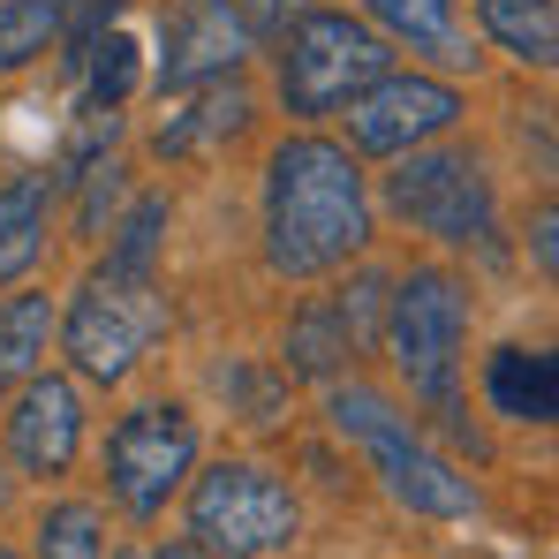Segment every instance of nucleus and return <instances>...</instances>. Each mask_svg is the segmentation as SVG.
<instances>
[{"instance_id": "1", "label": "nucleus", "mask_w": 559, "mask_h": 559, "mask_svg": "<svg viewBox=\"0 0 559 559\" xmlns=\"http://www.w3.org/2000/svg\"><path fill=\"white\" fill-rule=\"evenodd\" d=\"M371 242V204L348 144L325 136H287L265 167V258L273 273L310 280L348 265Z\"/></svg>"}, {"instance_id": "2", "label": "nucleus", "mask_w": 559, "mask_h": 559, "mask_svg": "<svg viewBox=\"0 0 559 559\" xmlns=\"http://www.w3.org/2000/svg\"><path fill=\"white\" fill-rule=\"evenodd\" d=\"M325 416H333L341 439H356V447L371 454V468L385 476V491H393L408 514H431V522H468V514H476V484H468L447 454H431V447L416 439V424H408L385 393H371V385H333Z\"/></svg>"}, {"instance_id": "3", "label": "nucleus", "mask_w": 559, "mask_h": 559, "mask_svg": "<svg viewBox=\"0 0 559 559\" xmlns=\"http://www.w3.org/2000/svg\"><path fill=\"white\" fill-rule=\"evenodd\" d=\"M393 69V46L371 23L341 15V8H310L287 23V53H280V98L287 114H333L348 98L378 84Z\"/></svg>"}, {"instance_id": "4", "label": "nucleus", "mask_w": 559, "mask_h": 559, "mask_svg": "<svg viewBox=\"0 0 559 559\" xmlns=\"http://www.w3.org/2000/svg\"><path fill=\"white\" fill-rule=\"evenodd\" d=\"M302 530L295 514V491L280 484L273 468L258 462H219L197 476L189 491V537L204 545L212 559H265V552H287Z\"/></svg>"}, {"instance_id": "5", "label": "nucleus", "mask_w": 559, "mask_h": 559, "mask_svg": "<svg viewBox=\"0 0 559 559\" xmlns=\"http://www.w3.org/2000/svg\"><path fill=\"white\" fill-rule=\"evenodd\" d=\"M385 341L393 364L408 378V393L424 401H454V371H462V341H468V295L454 273H408L385 295Z\"/></svg>"}, {"instance_id": "6", "label": "nucleus", "mask_w": 559, "mask_h": 559, "mask_svg": "<svg viewBox=\"0 0 559 559\" xmlns=\"http://www.w3.org/2000/svg\"><path fill=\"white\" fill-rule=\"evenodd\" d=\"M159 287L136 273H92L76 287V302H69V325H61V341H69V364L92 378V385H121V378L136 371V356H144V341L159 333Z\"/></svg>"}, {"instance_id": "7", "label": "nucleus", "mask_w": 559, "mask_h": 559, "mask_svg": "<svg viewBox=\"0 0 559 559\" xmlns=\"http://www.w3.org/2000/svg\"><path fill=\"white\" fill-rule=\"evenodd\" d=\"M189 468H197V424H189L175 401H144V408H129V416L114 424V439H106L114 499H121L136 522H152V514L182 491Z\"/></svg>"}, {"instance_id": "8", "label": "nucleus", "mask_w": 559, "mask_h": 559, "mask_svg": "<svg viewBox=\"0 0 559 559\" xmlns=\"http://www.w3.org/2000/svg\"><path fill=\"white\" fill-rule=\"evenodd\" d=\"M393 212L439 242H484L491 235V182L468 152H408V167L385 182Z\"/></svg>"}, {"instance_id": "9", "label": "nucleus", "mask_w": 559, "mask_h": 559, "mask_svg": "<svg viewBox=\"0 0 559 559\" xmlns=\"http://www.w3.org/2000/svg\"><path fill=\"white\" fill-rule=\"evenodd\" d=\"M454 121H462V92L439 84V76H378V84H364V92L348 98L356 152H385V159L416 152L424 136H439Z\"/></svg>"}, {"instance_id": "10", "label": "nucleus", "mask_w": 559, "mask_h": 559, "mask_svg": "<svg viewBox=\"0 0 559 559\" xmlns=\"http://www.w3.org/2000/svg\"><path fill=\"white\" fill-rule=\"evenodd\" d=\"M250 53V15L235 0H182L167 23V61H159V92H189L212 76H235Z\"/></svg>"}, {"instance_id": "11", "label": "nucleus", "mask_w": 559, "mask_h": 559, "mask_svg": "<svg viewBox=\"0 0 559 559\" xmlns=\"http://www.w3.org/2000/svg\"><path fill=\"white\" fill-rule=\"evenodd\" d=\"M8 447H15V468L31 476H61L84 447V401L69 378H23L15 393V416H8Z\"/></svg>"}, {"instance_id": "12", "label": "nucleus", "mask_w": 559, "mask_h": 559, "mask_svg": "<svg viewBox=\"0 0 559 559\" xmlns=\"http://www.w3.org/2000/svg\"><path fill=\"white\" fill-rule=\"evenodd\" d=\"M491 408L514 424H552L559 416V364L545 348H499L491 356Z\"/></svg>"}, {"instance_id": "13", "label": "nucleus", "mask_w": 559, "mask_h": 559, "mask_svg": "<svg viewBox=\"0 0 559 559\" xmlns=\"http://www.w3.org/2000/svg\"><path fill=\"white\" fill-rule=\"evenodd\" d=\"M242 114H250L242 84H227V76H212V84H189V114H167L152 144H159V152H204V144L235 136V129H242Z\"/></svg>"}, {"instance_id": "14", "label": "nucleus", "mask_w": 559, "mask_h": 559, "mask_svg": "<svg viewBox=\"0 0 559 559\" xmlns=\"http://www.w3.org/2000/svg\"><path fill=\"white\" fill-rule=\"evenodd\" d=\"M476 15H484V31L514 61H530V69H552L559 61V8L552 0H476Z\"/></svg>"}, {"instance_id": "15", "label": "nucleus", "mask_w": 559, "mask_h": 559, "mask_svg": "<svg viewBox=\"0 0 559 559\" xmlns=\"http://www.w3.org/2000/svg\"><path fill=\"white\" fill-rule=\"evenodd\" d=\"M46 250V175H15L0 189V280H23Z\"/></svg>"}, {"instance_id": "16", "label": "nucleus", "mask_w": 559, "mask_h": 559, "mask_svg": "<svg viewBox=\"0 0 559 559\" xmlns=\"http://www.w3.org/2000/svg\"><path fill=\"white\" fill-rule=\"evenodd\" d=\"M46 341H53V295H8V310H0V385H23L38 371Z\"/></svg>"}, {"instance_id": "17", "label": "nucleus", "mask_w": 559, "mask_h": 559, "mask_svg": "<svg viewBox=\"0 0 559 559\" xmlns=\"http://www.w3.org/2000/svg\"><path fill=\"white\" fill-rule=\"evenodd\" d=\"M364 8H371L393 38H408V46L439 53V61H468L462 31H454V0H364Z\"/></svg>"}, {"instance_id": "18", "label": "nucleus", "mask_w": 559, "mask_h": 559, "mask_svg": "<svg viewBox=\"0 0 559 559\" xmlns=\"http://www.w3.org/2000/svg\"><path fill=\"white\" fill-rule=\"evenodd\" d=\"M61 38V0H0V76L53 53Z\"/></svg>"}, {"instance_id": "19", "label": "nucleus", "mask_w": 559, "mask_h": 559, "mask_svg": "<svg viewBox=\"0 0 559 559\" xmlns=\"http://www.w3.org/2000/svg\"><path fill=\"white\" fill-rule=\"evenodd\" d=\"M287 356H295V371H302V378H333L348 356H356V341L341 333L333 302H310V310L287 325Z\"/></svg>"}, {"instance_id": "20", "label": "nucleus", "mask_w": 559, "mask_h": 559, "mask_svg": "<svg viewBox=\"0 0 559 559\" xmlns=\"http://www.w3.org/2000/svg\"><path fill=\"white\" fill-rule=\"evenodd\" d=\"M38 559H106V522L92 499H61L38 514Z\"/></svg>"}, {"instance_id": "21", "label": "nucleus", "mask_w": 559, "mask_h": 559, "mask_svg": "<svg viewBox=\"0 0 559 559\" xmlns=\"http://www.w3.org/2000/svg\"><path fill=\"white\" fill-rule=\"evenodd\" d=\"M167 242V197H144L121 227H114V250H106V273H136L152 280V258Z\"/></svg>"}, {"instance_id": "22", "label": "nucleus", "mask_w": 559, "mask_h": 559, "mask_svg": "<svg viewBox=\"0 0 559 559\" xmlns=\"http://www.w3.org/2000/svg\"><path fill=\"white\" fill-rule=\"evenodd\" d=\"M84 76H92V106H121L129 84H136V38H121V31H98L92 53H84Z\"/></svg>"}, {"instance_id": "23", "label": "nucleus", "mask_w": 559, "mask_h": 559, "mask_svg": "<svg viewBox=\"0 0 559 559\" xmlns=\"http://www.w3.org/2000/svg\"><path fill=\"white\" fill-rule=\"evenodd\" d=\"M219 385H235V401H242V416H250V424H280V408H287V385L265 378L258 364H235Z\"/></svg>"}, {"instance_id": "24", "label": "nucleus", "mask_w": 559, "mask_h": 559, "mask_svg": "<svg viewBox=\"0 0 559 559\" xmlns=\"http://www.w3.org/2000/svg\"><path fill=\"white\" fill-rule=\"evenodd\" d=\"M378 310H385V280H356V287H348V295H341V302H333V318H341V333H348V341H356V348H371L378 333Z\"/></svg>"}, {"instance_id": "25", "label": "nucleus", "mask_w": 559, "mask_h": 559, "mask_svg": "<svg viewBox=\"0 0 559 559\" xmlns=\"http://www.w3.org/2000/svg\"><path fill=\"white\" fill-rule=\"evenodd\" d=\"M84 182H92V197H84V235H98V219H106L114 197H121V167H92Z\"/></svg>"}, {"instance_id": "26", "label": "nucleus", "mask_w": 559, "mask_h": 559, "mask_svg": "<svg viewBox=\"0 0 559 559\" xmlns=\"http://www.w3.org/2000/svg\"><path fill=\"white\" fill-rule=\"evenodd\" d=\"M152 559H212V552H204L197 537H167V545H159V552H152Z\"/></svg>"}, {"instance_id": "27", "label": "nucleus", "mask_w": 559, "mask_h": 559, "mask_svg": "<svg viewBox=\"0 0 559 559\" xmlns=\"http://www.w3.org/2000/svg\"><path fill=\"white\" fill-rule=\"evenodd\" d=\"M250 15H258V23H280V15H287V0H250Z\"/></svg>"}, {"instance_id": "28", "label": "nucleus", "mask_w": 559, "mask_h": 559, "mask_svg": "<svg viewBox=\"0 0 559 559\" xmlns=\"http://www.w3.org/2000/svg\"><path fill=\"white\" fill-rule=\"evenodd\" d=\"M0 559H23V552H8V545H0Z\"/></svg>"}]
</instances>
